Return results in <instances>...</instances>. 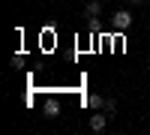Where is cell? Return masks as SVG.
Listing matches in <instances>:
<instances>
[{
    "mask_svg": "<svg viewBox=\"0 0 150 135\" xmlns=\"http://www.w3.org/2000/svg\"><path fill=\"white\" fill-rule=\"evenodd\" d=\"M105 123H108L105 114H90V129H93V132H102V129H105Z\"/></svg>",
    "mask_w": 150,
    "mask_h": 135,
    "instance_id": "3",
    "label": "cell"
},
{
    "mask_svg": "<svg viewBox=\"0 0 150 135\" xmlns=\"http://www.w3.org/2000/svg\"><path fill=\"white\" fill-rule=\"evenodd\" d=\"M114 27H117V30H126V27H132V12H129V9H120V12H114Z\"/></svg>",
    "mask_w": 150,
    "mask_h": 135,
    "instance_id": "1",
    "label": "cell"
},
{
    "mask_svg": "<svg viewBox=\"0 0 150 135\" xmlns=\"http://www.w3.org/2000/svg\"><path fill=\"white\" fill-rule=\"evenodd\" d=\"M129 3H141V0H129Z\"/></svg>",
    "mask_w": 150,
    "mask_h": 135,
    "instance_id": "7",
    "label": "cell"
},
{
    "mask_svg": "<svg viewBox=\"0 0 150 135\" xmlns=\"http://www.w3.org/2000/svg\"><path fill=\"white\" fill-rule=\"evenodd\" d=\"M99 12H102V3H99V0H90V3L84 6V15L87 18H99Z\"/></svg>",
    "mask_w": 150,
    "mask_h": 135,
    "instance_id": "2",
    "label": "cell"
},
{
    "mask_svg": "<svg viewBox=\"0 0 150 135\" xmlns=\"http://www.w3.org/2000/svg\"><path fill=\"white\" fill-rule=\"evenodd\" d=\"M102 105H105V99H102L99 93H90V96H87V108H93V111H96V108H102Z\"/></svg>",
    "mask_w": 150,
    "mask_h": 135,
    "instance_id": "4",
    "label": "cell"
},
{
    "mask_svg": "<svg viewBox=\"0 0 150 135\" xmlns=\"http://www.w3.org/2000/svg\"><path fill=\"white\" fill-rule=\"evenodd\" d=\"M57 114H60V105H57L54 99H48V102H45V117H57Z\"/></svg>",
    "mask_w": 150,
    "mask_h": 135,
    "instance_id": "5",
    "label": "cell"
},
{
    "mask_svg": "<svg viewBox=\"0 0 150 135\" xmlns=\"http://www.w3.org/2000/svg\"><path fill=\"white\" fill-rule=\"evenodd\" d=\"M102 108H105V114H114V111H117V102H114V99H105Z\"/></svg>",
    "mask_w": 150,
    "mask_h": 135,
    "instance_id": "6",
    "label": "cell"
}]
</instances>
